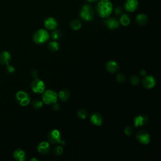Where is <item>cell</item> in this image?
I'll return each mask as SVG.
<instances>
[{
    "instance_id": "obj_26",
    "label": "cell",
    "mask_w": 161,
    "mask_h": 161,
    "mask_svg": "<svg viewBox=\"0 0 161 161\" xmlns=\"http://www.w3.org/2000/svg\"><path fill=\"white\" fill-rule=\"evenodd\" d=\"M33 106L35 109H40L43 106V103L40 100H39V99H36L33 102Z\"/></svg>"
},
{
    "instance_id": "obj_29",
    "label": "cell",
    "mask_w": 161,
    "mask_h": 161,
    "mask_svg": "<svg viewBox=\"0 0 161 161\" xmlns=\"http://www.w3.org/2000/svg\"><path fill=\"white\" fill-rule=\"evenodd\" d=\"M54 152H55L56 154L60 156L63 154V149L61 146H57L54 148Z\"/></svg>"
},
{
    "instance_id": "obj_6",
    "label": "cell",
    "mask_w": 161,
    "mask_h": 161,
    "mask_svg": "<svg viewBox=\"0 0 161 161\" xmlns=\"http://www.w3.org/2000/svg\"><path fill=\"white\" fill-rule=\"evenodd\" d=\"M31 89L34 93L40 94L43 93L45 89V85L43 81L36 78L31 83Z\"/></svg>"
},
{
    "instance_id": "obj_31",
    "label": "cell",
    "mask_w": 161,
    "mask_h": 161,
    "mask_svg": "<svg viewBox=\"0 0 161 161\" xmlns=\"http://www.w3.org/2000/svg\"><path fill=\"white\" fill-rule=\"evenodd\" d=\"M124 133L128 136H130L132 134V129L130 127H127L124 130Z\"/></svg>"
},
{
    "instance_id": "obj_30",
    "label": "cell",
    "mask_w": 161,
    "mask_h": 161,
    "mask_svg": "<svg viewBox=\"0 0 161 161\" xmlns=\"http://www.w3.org/2000/svg\"><path fill=\"white\" fill-rule=\"evenodd\" d=\"M6 71L9 74H13L14 72L15 69H14V67L10 65V64H9L6 65Z\"/></svg>"
},
{
    "instance_id": "obj_28",
    "label": "cell",
    "mask_w": 161,
    "mask_h": 161,
    "mask_svg": "<svg viewBox=\"0 0 161 161\" xmlns=\"http://www.w3.org/2000/svg\"><path fill=\"white\" fill-rule=\"evenodd\" d=\"M117 80L118 82H124L126 80V78H125V76L124 75V74H118L117 76Z\"/></svg>"
},
{
    "instance_id": "obj_3",
    "label": "cell",
    "mask_w": 161,
    "mask_h": 161,
    "mask_svg": "<svg viewBox=\"0 0 161 161\" xmlns=\"http://www.w3.org/2000/svg\"><path fill=\"white\" fill-rule=\"evenodd\" d=\"M58 95L55 91L52 90H47L43 92L42 96V101L46 105H52L57 103Z\"/></svg>"
},
{
    "instance_id": "obj_36",
    "label": "cell",
    "mask_w": 161,
    "mask_h": 161,
    "mask_svg": "<svg viewBox=\"0 0 161 161\" xmlns=\"http://www.w3.org/2000/svg\"><path fill=\"white\" fill-rule=\"evenodd\" d=\"M31 160L32 161V160H37V159H35V158H32V159H31Z\"/></svg>"
},
{
    "instance_id": "obj_2",
    "label": "cell",
    "mask_w": 161,
    "mask_h": 161,
    "mask_svg": "<svg viewBox=\"0 0 161 161\" xmlns=\"http://www.w3.org/2000/svg\"><path fill=\"white\" fill-rule=\"evenodd\" d=\"M49 34L45 29H39L37 30L33 35V40L37 44H42L47 42L49 39Z\"/></svg>"
},
{
    "instance_id": "obj_7",
    "label": "cell",
    "mask_w": 161,
    "mask_h": 161,
    "mask_svg": "<svg viewBox=\"0 0 161 161\" xmlns=\"http://www.w3.org/2000/svg\"><path fill=\"white\" fill-rule=\"evenodd\" d=\"M48 140L52 144L62 143L60 139V134L58 130H52L48 134Z\"/></svg>"
},
{
    "instance_id": "obj_17",
    "label": "cell",
    "mask_w": 161,
    "mask_h": 161,
    "mask_svg": "<svg viewBox=\"0 0 161 161\" xmlns=\"http://www.w3.org/2000/svg\"><path fill=\"white\" fill-rule=\"evenodd\" d=\"M105 24H106L107 27L111 30L117 28L120 25L118 21L113 18H110L106 20L105 21Z\"/></svg>"
},
{
    "instance_id": "obj_13",
    "label": "cell",
    "mask_w": 161,
    "mask_h": 161,
    "mask_svg": "<svg viewBox=\"0 0 161 161\" xmlns=\"http://www.w3.org/2000/svg\"><path fill=\"white\" fill-rule=\"evenodd\" d=\"M11 59L10 53L7 51H3L0 53V64L6 66L9 64Z\"/></svg>"
},
{
    "instance_id": "obj_21",
    "label": "cell",
    "mask_w": 161,
    "mask_h": 161,
    "mask_svg": "<svg viewBox=\"0 0 161 161\" xmlns=\"http://www.w3.org/2000/svg\"><path fill=\"white\" fill-rule=\"evenodd\" d=\"M120 24L124 27L128 26L130 24V18L127 14H123L120 17Z\"/></svg>"
},
{
    "instance_id": "obj_12",
    "label": "cell",
    "mask_w": 161,
    "mask_h": 161,
    "mask_svg": "<svg viewBox=\"0 0 161 161\" xmlns=\"http://www.w3.org/2000/svg\"><path fill=\"white\" fill-rule=\"evenodd\" d=\"M134 125L136 127H139L147 124L148 122V118L145 115H139L134 118Z\"/></svg>"
},
{
    "instance_id": "obj_4",
    "label": "cell",
    "mask_w": 161,
    "mask_h": 161,
    "mask_svg": "<svg viewBox=\"0 0 161 161\" xmlns=\"http://www.w3.org/2000/svg\"><path fill=\"white\" fill-rule=\"evenodd\" d=\"M93 11L89 5H84L80 11L79 15L81 18L86 21H90L93 19Z\"/></svg>"
},
{
    "instance_id": "obj_8",
    "label": "cell",
    "mask_w": 161,
    "mask_h": 161,
    "mask_svg": "<svg viewBox=\"0 0 161 161\" xmlns=\"http://www.w3.org/2000/svg\"><path fill=\"white\" fill-rule=\"evenodd\" d=\"M139 7V2L138 0H126L124 3V8L128 12H134Z\"/></svg>"
},
{
    "instance_id": "obj_34",
    "label": "cell",
    "mask_w": 161,
    "mask_h": 161,
    "mask_svg": "<svg viewBox=\"0 0 161 161\" xmlns=\"http://www.w3.org/2000/svg\"><path fill=\"white\" fill-rule=\"evenodd\" d=\"M139 74H140L141 76H144L146 75V72H145V70L142 69V70H140V72H139Z\"/></svg>"
},
{
    "instance_id": "obj_35",
    "label": "cell",
    "mask_w": 161,
    "mask_h": 161,
    "mask_svg": "<svg viewBox=\"0 0 161 161\" xmlns=\"http://www.w3.org/2000/svg\"><path fill=\"white\" fill-rule=\"evenodd\" d=\"M86 1L88 2H95L98 1V0H86Z\"/></svg>"
},
{
    "instance_id": "obj_10",
    "label": "cell",
    "mask_w": 161,
    "mask_h": 161,
    "mask_svg": "<svg viewBox=\"0 0 161 161\" xmlns=\"http://www.w3.org/2000/svg\"><path fill=\"white\" fill-rule=\"evenodd\" d=\"M143 86L147 89L154 88L156 84V79L152 76H147L142 81Z\"/></svg>"
},
{
    "instance_id": "obj_11",
    "label": "cell",
    "mask_w": 161,
    "mask_h": 161,
    "mask_svg": "<svg viewBox=\"0 0 161 161\" xmlns=\"http://www.w3.org/2000/svg\"><path fill=\"white\" fill-rule=\"evenodd\" d=\"M57 21L53 17H49L44 20L45 27L49 30H54L57 27Z\"/></svg>"
},
{
    "instance_id": "obj_23",
    "label": "cell",
    "mask_w": 161,
    "mask_h": 161,
    "mask_svg": "<svg viewBox=\"0 0 161 161\" xmlns=\"http://www.w3.org/2000/svg\"><path fill=\"white\" fill-rule=\"evenodd\" d=\"M71 27L74 30H78L81 28V22L79 20H74L71 22Z\"/></svg>"
},
{
    "instance_id": "obj_1",
    "label": "cell",
    "mask_w": 161,
    "mask_h": 161,
    "mask_svg": "<svg viewBox=\"0 0 161 161\" xmlns=\"http://www.w3.org/2000/svg\"><path fill=\"white\" fill-rule=\"evenodd\" d=\"M97 13L103 18H108L112 13L113 4L109 0H100L96 6Z\"/></svg>"
},
{
    "instance_id": "obj_33",
    "label": "cell",
    "mask_w": 161,
    "mask_h": 161,
    "mask_svg": "<svg viewBox=\"0 0 161 161\" xmlns=\"http://www.w3.org/2000/svg\"><path fill=\"white\" fill-rule=\"evenodd\" d=\"M114 11H115V13H117V14H120L121 13V9L120 8V7H117V8L115 9V10H114Z\"/></svg>"
},
{
    "instance_id": "obj_18",
    "label": "cell",
    "mask_w": 161,
    "mask_h": 161,
    "mask_svg": "<svg viewBox=\"0 0 161 161\" xmlns=\"http://www.w3.org/2000/svg\"><path fill=\"white\" fill-rule=\"evenodd\" d=\"M13 157L18 161H24L26 159L25 152L21 149H17L13 152Z\"/></svg>"
},
{
    "instance_id": "obj_14",
    "label": "cell",
    "mask_w": 161,
    "mask_h": 161,
    "mask_svg": "<svg viewBox=\"0 0 161 161\" xmlns=\"http://www.w3.org/2000/svg\"><path fill=\"white\" fill-rule=\"evenodd\" d=\"M37 150L42 154H47L50 150V146L49 142H42L37 147Z\"/></svg>"
},
{
    "instance_id": "obj_19",
    "label": "cell",
    "mask_w": 161,
    "mask_h": 161,
    "mask_svg": "<svg viewBox=\"0 0 161 161\" xmlns=\"http://www.w3.org/2000/svg\"><path fill=\"white\" fill-rule=\"evenodd\" d=\"M136 21L140 25H144L148 21V17L146 14L143 13L139 14L136 17Z\"/></svg>"
},
{
    "instance_id": "obj_15",
    "label": "cell",
    "mask_w": 161,
    "mask_h": 161,
    "mask_svg": "<svg viewBox=\"0 0 161 161\" xmlns=\"http://www.w3.org/2000/svg\"><path fill=\"white\" fill-rule=\"evenodd\" d=\"M103 119L102 116L99 113H93L91 117V122L96 126H101L103 124Z\"/></svg>"
},
{
    "instance_id": "obj_5",
    "label": "cell",
    "mask_w": 161,
    "mask_h": 161,
    "mask_svg": "<svg viewBox=\"0 0 161 161\" xmlns=\"http://www.w3.org/2000/svg\"><path fill=\"white\" fill-rule=\"evenodd\" d=\"M17 101L21 106H26L30 102V97L27 92L24 91H19L16 95Z\"/></svg>"
},
{
    "instance_id": "obj_24",
    "label": "cell",
    "mask_w": 161,
    "mask_h": 161,
    "mask_svg": "<svg viewBox=\"0 0 161 161\" xmlns=\"http://www.w3.org/2000/svg\"><path fill=\"white\" fill-rule=\"evenodd\" d=\"M61 36V34L60 32L59 31V30H54V31H53L51 34V37H52V39H53V40H58L60 39V37Z\"/></svg>"
},
{
    "instance_id": "obj_9",
    "label": "cell",
    "mask_w": 161,
    "mask_h": 161,
    "mask_svg": "<svg viewBox=\"0 0 161 161\" xmlns=\"http://www.w3.org/2000/svg\"><path fill=\"white\" fill-rule=\"evenodd\" d=\"M136 137L138 141L143 145H147L150 142V134L148 132L144 131V130L138 133Z\"/></svg>"
},
{
    "instance_id": "obj_27",
    "label": "cell",
    "mask_w": 161,
    "mask_h": 161,
    "mask_svg": "<svg viewBox=\"0 0 161 161\" xmlns=\"http://www.w3.org/2000/svg\"><path fill=\"white\" fill-rule=\"evenodd\" d=\"M78 115L81 119H85L87 117V112L84 110H79L78 112Z\"/></svg>"
},
{
    "instance_id": "obj_20",
    "label": "cell",
    "mask_w": 161,
    "mask_h": 161,
    "mask_svg": "<svg viewBox=\"0 0 161 161\" xmlns=\"http://www.w3.org/2000/svg\"><path fill=\"white\" fill-rule=\"evenodd\" d=\"M70 96V92L67 89H64L60 91L58 95V98L61 101H66Z\"/></svg>"
},
{
    "instance_id": "obj_32",
    "label": "cell",
    "mask_w": 161,
    "mask_h": 161,
    "mask_svg": "<svg viewBox=\"0 0 161 161\" xmlns=\"http://www.w3.org/2000/svg\"><path fill=\"white\" fill-rule=\"evenodd\" d=\"M52 109L55 111H58L59 110V105L57 103H53V105L52 106Z\"/></svg>"
},
{
    "instance_id": "obj_25",
    "label": "cell",
    "mask_w": 161,
    "mask_h": 161,
    "mask_svg": "<svg viewBox=\"0 0 161 161\" xmlns=\"http://www.w3.org/2000/svg\"><path fill=\"white\" fill-rule=\"evenodd\" d=\"M130 83L133 84V85H137V84H139L140 82V79H139V77L135 75L132 76V77L130 78Z\"/></svg>"
},
{
    "instance_id": "obj_22",
    "label": "cell",
    "mask_w": 161,
    "mask_h": 161,
    "mask_svg": "<svg viewBox=\"0 0 161 161\" xmlns=\"http://www.w3.org/2000/svg\"><path fill=\"white\" fill-rule=\"evenodd\" d=\"M48 49L52 52H56L59 49V43L56 41L50 42L48 45Z\"/></svg>"
},
{
    "instance_id": "obj_16",
    "label": "cell",
    "mask_w": 161,
    "mask_h": 161,
    "mask_svg": "<svg viewBox=\"0 0 161 161\" xmlns=\"http://www.w3.org/2000/svg\"><path fill=\"white\" fill-rule=\"evenodd\" d=\"M106 69L109 72L114 73L116 72L119 69V66L118 63L114 60H110L106 64Z\"/></svg>"
}]
</instances>
